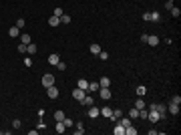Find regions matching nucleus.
Returning <instances> with one entry per match:
<instances>
[{
  "mask_svg": "<svg viewBox=\"0 0 181 135\" xmlns=\"http://www.w3.org/2000/svg\"><path fill=\"white\" fill-rule=\"evenodd\" d=\"M47 95H49V99H56V97H58V89H56L54 85L47 87Z\"/></svg>",
  "mask_w": 181,
  "mask_h": 135,
  "instance_id": "obj_5",
  "label": "nucleus"
},
{
  "mask_svg": "<svg viewBox=\"0 0 181 135\" xmlns=\"http://www.w3.org/2000/svg\"><path fill=\"white\" fill-rule=\"evenodd\" d=\"M77 87H79V89H83V91H87V89H89V81H87V79H79Z\"/></svg>",
  "mask_w": 181,
  "mask_h": 135,
  "instance_id": "obj_14",
  "label": "nucleus"
},
{
  "mask_svg": "<svg viewBox=\"0 0 181 135\" xmlns=\"http://www.w3.org/2000/svg\"><path fill=\"white\" fill-rule=\"evenodd\" d=\"M99 57H101V61H109V53H105V51H101Z\"/></svg>",
  "mask_w": 181,
  "mask_h": 135,
  "instance_id": "obj_36",
  "label": "nucleus"
},
{
  "mask_svg": "<svg viewBox=\"0 0 181 135\" xmlns=\"http://www.w3.org/2000/svg\"><path fill=\"white\" fill-rule=\"evenodd\" d=\"M8 34H10V36H12V38H16V36H18V34H20V28H18V26H12V28H10V30H8Z\"/></svg>",
  "mask_w": 181,
  "mask_h": 135,
  "instance_id": "obj_21",
  "label": "nucleus"
},
{
  "mask_svg": "<svg viewBox=\"0 0 181 135\" xmlns=\"http://www.w3.org/2000/svg\"><path fill=\"white\" fill-rule=\"evenodd\" d=\"M62 123H64V127H73V125H75V121H73L71 117H64V119H62Z\"/></svg>",
  "mask_w": 181,
  "mask_h": 135,
  "instance_id": "obj_29",
  "label": "nucleus"
},
{
  "mask_svg": "<svg viewBox=\"0 0 181 135\" xmlns=\"http://www.w3.org/2000/svg\"><path fill=\"white\" fill-rule=\"evenodd\" d=\"M99 89H101L99 81H90V83H89V89H87V93H97Z\"/></svg>",
  "mask_w": 181,
  "mask_h": 135,
  "instance_id": "obj_7",
  "label": "nucleus"
},
{
  "mask_svg": "<svg viewBox=\"0 0 181 135\" xmlns=\"http://www.w3.org/2000/svg\"><path fill=\"white\" fill-rule=\"evenodd\" d=\"M145 93H147V89H145L143 85H139V87H137V95H139V97H143Z\"/></svg>",
  "mask_w": 181,
  "mask_h": 135,
  "instance_id": "obj_30",
  "label": "nucleus"
},
{
  "mask_svg": "<svg viewBox=\"0 0 181 135\" xmlns=\"http://www.w3.org/2000/svg\"><path fill=\"white\" fill-rule=\"evenodd\" d=\"M99 85H101V87H111V79H109V77H101V79H99Z\"/></svg>",
  "mask_w": 181,
  "mask_h": 135,
  "instance_id": "obj_19",
  "label": "nucleus"
},
{
  "mask_svg": "<svg viewBox=\"0 0 181 135\" xmlns=\"http://www.w3.org/2000/svg\"><path fill=\"white\" fill-rule=\"evenodd\" d=\"M36 115H38V117H40V119H42V117H44V115H47V111H44V109H42V107H40V109H38V111H36Z\"/></svg>",
  "mask_w": 181,
  "mask_h": 135,
  "instance_id": "obj_39",
  "label": "nucleus"
},
{
  "mask_svg": "<svg viewBox=\"0 0 181 135\" xmlns=\"http://www.w3.org/2000/svg\"><path fill=\"white\" fill-rule=\"evenodd\" d=\"M169 12H171V16H175V18H177V16H181V10H179V8H175V6H173Z\"/></svg>",
  "mask_w": 181,
  "mask_h": 135,
  "instance_id": "obj_31",
  "label": "nucleus"
},
{
  "mask_svg": "<svg viewBox=\"0 0 181 135\" xmlns=\"http://www.w3.org/2000/svg\"><path fill=\"white\" fill-rule=\"evenodd\" d=\"M135 107H137V109H139V111H141V109H145V101H143V99H141V97H139V99H137V101H135Z\"/></svg>",
  "mask_w": 181,
  "mask_h": 135,
  "instance_id": "obj_27",
  "label": "nucleus"
},
{
  "mask_svg": "<svg viewBox=\"0 0 181 135\" xmlns=\"http://www.w3.org/2000/svg\"><path fill=\"white\" fill-rule=\"evenodd\" d=\"M64 129H66V127H64V123H62V121H56L54 131H56V133H64Z\"/></svg>",
  "mask_w": 181,
  "mask_h": 135,
  "instance_id": "obj_22",
  "label": "nucleus"
},
{
  "mask_svg": "<svg viewBox=\"0 0 181 135\" xmlns=\"http://www.w3.org/2000/svg\"><path fill=\"white\" fill-rule=\"evenodd\" d=\"M167 111L171 115H179V105H175V103H169L167 105Z\"/></svg>",
  "mask_w": 181,
  "mask_h": 135,
  "instance_id": "obj_9",
  "label": "nucleus"
},
{
  "mask_svg": "<svg viewBox=\"0 0 181 135\" xmlns=\"http://www.w3.org/2000/svg\"><path fill=\"white\" fill-rule=\"evenodd\" d=\"M16 51H18V53H20V55H24V53H26V44H22V42H20V44H18V49H16Z\"/></svg>",
  "mask_w": 181,
  "mask_h": 135,
  "instance_id": "obj_33",
  "label": "nucleus"
},
{
  "mask_svg": "<svg viewBox=\"0 0 181 135\" xmlns=\"http://www.w3.org/2000/svg\"><path fill=\"white\" fill-rule=\"evenodd\" d=\"M167 2H173V0H167Z\"/></svg>",
  "mask_w": 181,
  "mask_h": 135,
  "instance_id": "obj_42",
  "label": "nucleus"
},
{
  "mask_svg": "<svg viewBox=\"0 0 181 135\" xmlns=\"http://www.w3.org/2000/svg\"><path fill=\"white\" fill-rule=\"evenodd\" d=\"M99 115H103V117H109V119H111V117H113V109H111V107H103Z\"/></svg>",
  "mask_w": 181,
  "mask_h": 135,
  "instance_id": "obj_10",
  "label": "nucleus"
},
{
  "mask_svg": "<svg viewBox=\"0 0 181 135\" xmlns=\"http://www.w3.org/2000/svg\"><path fill=\"white\" fill-rule=\"evenodd\" d=\"M149 16H151V20H153V22H159V20H161V14L157 12V10H155V12H149Z\"/></svg>",
  "mask_w": 181,
  "mask_h": 135,
  "instance_id": "obj_23",
  "label": "nucleus"
},
{
  "mask_svg": "<svg viewBox=\"0 0 181 135\" xmlns=\"http://www.w3.org/2000/svg\"><path fill=\"white\" fill-rule=\"evenodd\" d=\"M129 117H131V119H137V117H139V109H137V107L129 109Z\"/></svg>",
  "mask_w": 181,
  "mask_h": 135,
  "instance_id": "obj_20",
  "label": "nucleus"
},
{
  "mask_svg": "<svg viewBox=\"0 0 181 135\" xmlns=\"http://www.w3.org/2000/svg\"><path fill=\"white\" fill-rule=\"evenodd\" d=\"M119 117H123V111H121V109H115V111H113V117H111V119H113V121H117Z\"/></svg>",
  "mask_w": 181,
  "mask_h": 135,
  "instance_id": "obj_24",
  "label": "nucleus"
},
{
  "mask_svg": "<svg viewBox=\"0 0 181 135\" xmlns=\"http://www.w3.org/2000/svg\"><path fill=\"white\" fill-rule=\"evenodd\" d=\"M20 42H22V44H30V42H32V38H30V34H26V32H24V34H22V32H20Z\"/></svg>",
  "mask_w": 181,
  "mask_h": 135,
  "instance_id": "obj_13",
  "label": "nucleus"
},
{
  "mask_svg": "<svg viewBox=\"0 0 181 135\" xmlns=\"http://www.w3.org/2000/svg\"><path fill=\"white\" fill-rule=\"evenodd\" d=\"M83 105H85V107H90V105H95V99L90 97V95H87V97L83 99Z\"/></svg>",
  "mask_w": 181,
  "mask_h": 135,
  "instance_id": "obj_17",
  "label": "nucleus"
},
{
  "mask_svg": "<svg viewBox=\"0 0 181 135\" xmlns=\"http://www.w3.org/2000/svg\"><path fill=\"white\" fill-rule=\"evenodd\" d=\"M50 85H54V77H52L50 73H47V75H42V87L47 89V87H50Z\"/></svg>",
  "mask_w": 181,
  "mask_h": 135,
  "instance_id": "obj_1",
  "label": "nucleus"
},
{
  "mask_svg": "<svg viewBox=\"0 0 181 135\" xmlns=\"http://www.w3.org/2000/svg\"><path fill=\"white\" fill-rule=\"evenodd\" d=\"M24 24H26L24 18H18V20H16V26H18V28H24Z\"/></svg>",
  "mask_w": 181,
  "mask_h": 135,
  "instance_id": "obj_32",
  "label": "nucleus"
},
{
  "mask_svg": "<svg viewBox=\"0 0 181 135\" xmlns=\"http://www.w3.org/2000/svg\"><path fill=\"white\" fill-rule=\"evenodd\" d=\"M73 97H75L77 101H81V103H83V99L87 97V91H83V89H79V87H77L75 91H73Z\"/></svg>",
  "mask_w": 181,
  "mask_h": 135,
  "instance_id": "obj_3",
  "label": "nucleus"
},
{
  "mask_svg": "<svg viewBox=\"0 0 181 135\" xmlns=\"http://www.w3.org/2000/svg\"><path fill=\"white\" fill-rule=\"evenodd\" d=\"M49 24H50V26H58V24H60V18H58V16H54V14H52V16H50V18H49Z\"/></svg>",
  "mask_w": 181,
  "mask_h": 135,
  "instance_id": "obj_16",
  "label": "nucleus"
},
{
  "mask_svg": "<svg viewBox=\"0 0 181 135\" xmlns=\"http://www.w3.org/2000/svg\"><path fill=\"white\" fill-rule=\"evenodd\" d=\"M147 111H149V109H147ZM147 119H149L151 123H157V121H161V115L157 113V111H149V113H147Z\"/></svg>",
  "mask_w": 181,
  "mask_h": 135,
  "instance_id": "obj_4",
  "label": "nucleus"
},
{
  "mask_svg": "<svg viewBox=\"0 0 181 135\" xmlns=\"http://www.w3.org/2000/svg\"><path fill=\"white\" fill-rule=\"evenodd\" d=\"M113 133H115V135H125V127L117 121V125H115V129H113Z\"/></svg>",
  "mask_w": 181,
  "mask_h": 135,
  "instance_id": "obj_12",
  "label": "nucleus"
},
{
  "mask_svg": "<svg viewBox=\"0 0 181 135\" xmlns=\"http://www.w3.org/2000/svg\"><path fill=\"white\" fill-rule=\"evenodd\" d=\"M137 133V129H135L133 125H129V127H125V135H135Z\"/></svg>",
  "mask_w": 181,
  "mask_h": 135,
  "instance_id": "obj_28",
  "label": "nucleus"
},
{
  "mask_svg": "<svg viewBox=\"0 0 181 135\" xmlns=\"http://www.w3.org/2000/svg\"><path fill=\"white\" fill-rule=\"evenodd\" d=\"M64 119V111H54V121H62Z\"/></svg>",
  "mask_w": 181,
  "mask_h": 135,
  "instance_id": "obj_26",
  "label": "nucleus"
},
{
  "mask_svg": "<svg viewBox=\"0 0 181 135\" xmlns=\"http://www.w3.org/2000/svg\"><path fill=\"white\" fill-rule=\"evenodd\" d=\"M89 51H90V53H93V55H99V53H101L103 49H101V47H99V44L95 42V44H90V47H89Z\"/></svg>",
  "mask_w": 181,
  "mask_h": 135,
  "instance_id": "obj_18",
  "label": "nucleus"
},
{
  "mask_svg": "<svg viewBox=\"0 0 181 135\" xmlns=\"http://www.w3.org/2000/svg\"><path fill=\"white\" fill-rule=\"evenodd\" d=\"M58 61H60V57H58L56 53H52V55H49V63H50V65H54V67H56V63H58Z\"/></svg>",
  "mask_w": 181,
  "mask_h": 135,
  "instance_id": "obj_15",
  "label": "nucleus"
},
{
  "mask_svg": "<svg viewBox=\"0 0 181 135\" xmlns=\"http://www.w3.org/2000/svg\"><path fill=\"white\" fill-rule=\"evenodd\" d=\"M85 133V125L83 123H77V129H75V135H83Z\"/></svg>",
  "mask_w": 181,
  "mask_h": 135,
  "instance_id": "obj_25",
  "label": "nucleus"
},
{
  "mask_svg": "<svg viewBox=\"0 0 181 135\" xmlns=\"http://www.w3.org/2000/svg\"><path fill=\"white\" fill-rule=\"evenodd\" d=\"M52 14H54V16H58V18H60V16H62V14H64V10H62V8H54V12H52Z\"/></svg>",
  "mask_w": 181,
  "mask_h": 135,
  "instance_id": "obj_35",
  "label": "nucleus"
},
{
  "mask_svg": "<svg viewBox=\"0 0 181 135\" xmlns=\"http://www.w3.org/2000/svg\"><path fill=\"white\" fill-rule=\"evenodd\" d=\"M56 69H58V71H64V69H66V65H64L62 61H58V63H56Z\"/></svg>",
  "mask_w": 181,
  "mask_h": 135,
  "instance_id": "obj_38",
  "label": "nucleus"
},
{
  "mask_svg": "<svg viewBox=\"0 0 181 135\" xmlns=\"http://www.w3.org/2000/svg\"><path fill=\"white\" fill-rule=\"evenodd\" d=\"M24 67H32V59H30V57L24 59Z\"/></svg>",
  "mask_w": 181,
  "mask_h": 135,
  "instance_id": "obj_40",
  "label": "nucleus"
},
{
  "mask_svg": "<svg viewBox=\"0 0 181 135\" xmlns=\"http://www.w3.org/2000/svg\"><path fill=\"white\" fill-rule=\"evenodd\" d=\"M147 44H149V47H157V44H159V36L147 34Z\"/></svg>",
  "mask_w": 181,
  "mask_h": 135,
  "instance_id": "obj_8",
  "label": "nucleus"
},
{
  "mask_svg": "<svg viewBox=\"0 0 181 135\" xmlns=\"http://www.w3.org/2000/svg\"><path fill=\"white\" fill-rule=\"evenodd\" d=\"M60 22H62V24H69V22H71V16L62 14V16H60Z\"/></svg>",
  "mask_w": 181,
  "mask_h": 135,
  "instance_id": "obj_34",
  "label": "nucleus"
},
{
  "mask_svg": "<svg viewBox=\"0 0 181 135\" xmlns=\"http://www.w3.org/2000/svg\"><path fill=\"white\" fill-rule=\"evenodd\" d=\"M36 51H38V47H36V44L34 42H30V44H26V53L32 57V55H36Z\"/></svg>",
  "mask_w": 181,
  "mask_h": 135,
  "instance_id": "obj_11",
  "label": "nucleus"
},
{
  "mask_svg": "<svg viewBox=\"0 0 181 135\" xmlns=\"http://www.w3.org/2000/svg\"><path fill=\"white\" fill-rule=\"evenodd\" d=\"M99 113H101V109H99V107H95V105H90V107H89V111H87V115H89L90 119H95Z\"/></svg>",
  "mask_w": 181,
  "mask_h": 135,
  "instance_id": "obj_6",
  "label": "nucleus"
},
{
  "mask_svg": "<svg viewBox=\"0 0 181 135\" xmlns=\"http://www.w3.org/2000/svg\"><path fill=\"white\" fill-rule=\"evenodd\" d=\"M99 95H101V99L109 101L111 95H113V93H111V87H101V89H99Z\"/></svg>",
  "mask_w": 181,
  "mask_h": 135,
  "instance_id": "obj_2",
  "label": "nucleus"
},
{
  "mask_svg": "<svg viewBox=\"0 0 181 135\" xmlns=\"http://www.w3.org/2000/svg\"><path fill=\"white\" fill-rule=\"evenodd\" d=\"M171 103H175V105H181V97H179V95L171 97Z\"/></svg>",
  "mask_w": 181,
  "mask_h": 135,
  "instance_id": "obj_37",
  "label": "nucleus"
},
{
  "mask_svg": "<svg viewBox=\"0 0 181 135\" xmlns=\"http://www.w3.org/2000/svg\"><path fill=\"white\" fill-rule=\"evenodd\" d=\"M20 125H22V123H20V119H14V121H12V127H14V129H18Z\"/></svg>",
  "mask_w": 181,
  "mask_h": 135,
  "instance_id": "obj_41",
  "label": "nucleus"
}]
</instances>
